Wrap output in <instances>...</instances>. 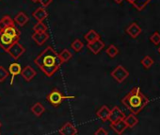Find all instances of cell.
<instances>
[{
  "label": "cell",
  "instance_id": "obj_13",
  "mask_svg": "<svg viewBox=\"0 0 160 135\" xmlns=\"http://www.w3.org/2000/svg\"><path fill=\"white\" fill-rule=\"evenodd\" d=\"M22 71V67L19 63L17 62H12L11 63L10 67H9V74L12 75V80H11V84L12 85L13 83V80L16 76L20 75Z\"/></svg>",
  "mask_w": 160,
  "mask_h": 135
},
{
  "label": "cell",
  "instance_id": "obj_26",
  "mask_svg": "<svg viewBox=\"0 0 160 135\" xmlns=\"http://www.w3.org/2000/svg\"><path fill=\"white\" fill-rule=\"evenodd\" d=\"M33 30L34 32H47V27L43 22H38L34 25L33 27Z\"/></svg>",
  "mask_w": 160,
  "mask_h": 135
},
{
  "label": "cell",
  "instance_id": "obj_11",
  "mask_svg": "<svg viewBox=\"0 0 160 135\" xmlns=\"http://www.w3.org/2000/svg\"><path fill=\"white\" fill-rule=\"evenodd\" d=\"M110 127L118 134V135H122L124 130L127 128V126L124 122V120H120V121H117L115 123H110Z\"/></svg>",
  "mask_w": 160,
  "mask_h": 135
},
{
  "label": "cell",
  "instance_id": "obj_12",
  "mask_svg": "<svg viewBox=\"0 0 160 135\" xmlns=\"http://www.w3.org/2000/svg\"><path fill=\"white\" fill-rule=\"evenodd\" d=\"M31 37L38 45H42L49 39V34L47 32H34Z\"/></svg>",
  "mask_w": 160,
  "mask_h": 135
},
{
  "label": "cell",
  "instance_id": "obj_34",
  "mask_svg": "<svg viewBox=\"0 0 160 135\" xmlns=\"http://www.w3.org/2000/svg\"><path fill=\"white\" fill-rule=\"evenodd\" d=\"M127 1H128L129 3H131V4H132V2H133V0H127Z\"/></svg>",
  "mask_w": 160,
  "mask_h": 135
},
{
  "label": "cell",
  "instance_id": "obj_18",
  "mask_svg": "<svg viewBox=\"0 0 160 135\" xmlns=\"http://www.w3.org/2000/svg\"><path fill=\"white\" fill-rule=\"evenodd\" d=\"M4 33H6L7 35H9L10 37L13 38V39H18L20 38V31L18 29L15 28V26H10V27H7L6 29H4L2 30Z\"/></svg>",
  "mask_w": 160,
  "mask_h": 135
},
{
  "label": "cell",
  "instance_id": "obj_22",
  "mask_svg": "<svg viewBox=\"0 0 160 135\" xmlns=\"http://www.w3.org/2000/svg\"><path fill=\"white\" fill-rule=\"evenodd\" d=\"M84 38H85V40L88 43H92V42H94L96 40H99L100 39V35L94 29H91V30H89L85 34V37Z\"/></svg>",
  "mask_w": 160,
  "mask_h": 135
},
{
  "label": "cell",
  "instance_id": "obj_7",
  "mask_svg": "<svg viewBox=\"0 0 160 135\" xmlns=\"http://www.w3.org/2000/svg\"><path fill=\"white\" fill-rule=\"evenodd\" d=\"M124 117H125V114L123 113V112L119 107L115 106L110 110L108 121H110V123H115L117 121L124 119Z\"/></svg>",
  "mask_w": 160,
  "mask_h": 135
},
{
  "label": "cell",
  "instance_id": "obj_16",
  "mask_svg": "<svg viewBox=\"0 0 160 135\" xmlns=\"http://www.w3.org/2000/svg\"><path fill=\"white\" fill-rule=\"evenodd\" d=\"M32 15H33V17H34L38 22H42V21L48 16V13L46 12V10H45L44 8L41 7V8L36 9V10L33 12Z\"/></svg>",
  "mask_w": 160,
  "mask_h": 135
},
{
  "label": "cell",
  "instance_id": "obj_36",
  "mask_svg": "<svg viewBox=\"0 0 160 135\" xmlns=\"http://www.w3.org/2000/svg\"><path fill=\"white\" fill-rule=\"evenodd\" d=\"M1 127H2V124H1V122H0V128H1Z\"/></svg>",
  "mask_w": 160,
  "mask_h": 135
},
{
  "label": "cell",
  "instance_id": "obj_21",
  "mask_svg": "<svg viewBox=\"0 0 160 135\" xmlns=\"http://www.w3.org/2000/svg\"><path fill=\"white\" fill-rule=\"evenodd\" d=\"M124 122L127 126V127H134L138 123V119L137 118V116L133 113L127 115L124 117Z\"/></svg>",
  "mask_w": 160,
  "mask_h": 135
},
{
  "label": "cell",
  "instance_id": "obj_27",
  "mask_svg": "<svg viewBox=\"0 0 160 135\" xmlns=\"http://www.w3.org/2000/svg\"><path fill=\"white\" fill-rule=\"evenodd\" d=\"M154 60H152V58H151L150 56H145L142 60H141V64L143 65V67L145 69H149L151 68V66L153 64Z\"/></svg>",
  "mask_w": 160,
  "mask_h": 135
},
{
  "label": "cell",
  "instance_id": "obj_8",
  "mask_svg": "<svg viewBox=\"0 0 160 135\" xmlns=\"http://www.w3.org/2000/svg\"><path fill=\"white\" fill-rule=\"evenodd\" d=\"M58 133L60 135H77L78 130L72 123L67 122L58 129Z\"/></svg>",
  "mask_w": 160,
  "mask_h": 135
},
{
  "label": "cell",
  "instance_id": "obj_23",
  "mask_svg": "<svg viewBox=\"0 0 160 135\" xmlns=\"http://www.w3.org/2000/svg\"><path fill=\"white\" fill-rule=\"evenodd\" d=\"M58 57H59L60 60L62 61V63L63 62H68L72 58V53L69 49L65 48L60 53H58Z\"/></svg>",
  "mask_w": 160,
  "mask_h": 135
},
{
  "label": "cell",
  "instance_id": "obj_9",
  "mask_svg": "<svg viewBox=\"0 0 160 135\" xmlns=\"http://www.w3.org/2000/svg\"><path fill=\"white\" fill-rule=\"evenodd\" d=\"M36 71L32 68L30 65H27L25 66L24 68H22V71H21V76L22 78L26 80V81H30L32 80L35 76H36Z\"/></svg>",
  "mask_w": 160,
  "mask_h": 135
},
{
  "label": "cell",
  "instance_id": "obj_35",
  "mask_svg": "<svg viewBox=\"0 0 160 135\" xmlns=\"http://www.w3.org/2000/svg\"><path fill=\"white\" fill-rule=\"evenodd\" d=\"M32 1H33V2H35V3H36V2H38V0H32Z\"/></svg>",
  "mask_w": 160,
  "mask_h": 135
},
{
  "label": "cell",
  "instance_id": "obj_28",
  "mask_svg": "<svg viewBox=\"0 0 160 135\" xmlns=\"http://www.w3.org/2000/svg\"><path fill=\"white\" fill-rule=\"evenodd\" d=\"M106 53H107L110 58H115V57L119 54V49H118L114 44H110V45L107 48Z\"/></svg>",
  "mask_w": 160,
  "mask_h": 135
},
{
  "label": "cell",
  "instance_id": "obj_19",
  "mask_svg": "<svg viewBox=\"0 0 160 135\" xmlns=\"http://www.w3.org/2000/svg\"><path fill=\"white\" fill-rule=\"evenodd\" d=\"M30 111H31V112H32L34 115H36L37 117H40V116H42V113L45 112V108H44V106H43L42 103L37 102V103H35L33 106H31Z\"/></svg>",
  "mask_w": 160,
  "mask_h": 135
},
{
  "label": "cell",
  "instance_id": "obj_30",
  "mask_svg": "<svg viewBox=\"0 0 160 135\" xmlns=\"http://www.w3.org/2000/svg\"><path fill=\"white\" fill-rule=\"evenodd\" d=\"M150 40H151V42H152L153 44L158 45V44H160V34H159V32L155 31V32L150 37Z\"/></svg>",
  "mask_w": 160,
  "mask_h": 135
},
{
  "label": "cell",
  "instance_id": "obj_2",
  "mask_svg": "<svg viewBox=\"0 0 160 135\" xmlns=\"http://www.w3.org/2000/svg\"><path fill=\"white\" fill-rule=\"evenodd\" d=\"M122 103L133 113L138 114L141 112L144 107L149 103V98H147L140 91L138 87H134L122 99Z\"/></svg>",
  "mask_w": 160,
  "mask_h": 135
},
{
  "label": "cell",
  "instance_id": "obj_32",
  "mask_svg": "<svg viewBox=\"0 0 160 135\" xmlns=\"http://www.w3.org/2000/svg\"><path fill=\"white\" fill-rule=\"evenodd\" d=\"M94 135H108V132L107 129H105L104 127H99L95 132Z\"/></svg>",
  "mask_w": 160,
  "mask_h": 135
},
{
  "label": "cell",
  "instance_id": "obj_37",
  "mask_svg": "<svg viewBox=\"0 0 160 135\" xmlns=\"http://www.w3.org/2000/svg\"><path fill=\"white\" fill-rule=\"evenodd\" d=\"M158 52H159V53H160V47H159V48H158Z\"/></svg>",
  "mask_w": 160,
  "mask_h": 135
},
{
  "label": "cell",
  "instance_id": "obj_10",
  "mask_svg": "<svg viewBox=\"0 0 160 135\" xmlns=\"http://www.w3.org/2000/svg\"><path fill=\"white\" fill-rule=\"evenodd\" d=\"M87 46H88L89 50H90L92 53H93L94 55H97V54L105 47V43L99 39V40L94 41V42L88 43V45H87Z\"/></svg>",
  "mask_w": 160,
  "mask_h": 135
},
{
  "label": "cell",
  "instance_id": "obj_31",
  "mask_svg": "<svg viewBox=\"0 0 160 135\" xmlns=\"http://www.w3.org/2000/svg\"><path fill=\"white\" fill-rule=\"evenodd\" d=\"M52 1L53 0H38V2L42 5V8H47L51 3H52Z\"/></svg>",
  "mask_w": 160,
  "mask_h": 135
},
{
  "label": "cell",
  "instance_id": "obj_6",
  "mask_svg": "<svg viewBox=\"0 0 160 135\" xmlns=\"http://www.w3.org/2000/svg\"><path fill=\"white\" fill-rule=\"evenodd\" d=\"M25 52H26V48L18 42L13 44L8 50V53L10 54V56L14 60H18Z\"/></svg>",
  "mask_w": 160,
  "mask_h": 135
},
{
  "label": "cell",
  "instance_id": "obj_24",
  "mask_svg": "<svg viewBox=\"0 0 160 135\" xmlns=\"http://www.w3.org/2000/svg\"><path fill=\"white\" fill-rule=\"evenodd\" d=\"M151 1V0H133L132 5L138 10V11H142L147 4Z\"/></svg>",
  "mask_w": 160,
  "mask_h": 135
},
{
  "label": "cell",
  "instance_id": "obj_33",
  "mask_svg": "<svg viewBox=\"0 0 160 135\" xmlns=\"http://www.w3.org/2000/svg\"><path fill=\"white\" fill-rule=\"evenodd\" d=\"M122 1H123V0H114V2H116L117 4H121Z\"/></svg>",
  "mask_w": 160,
  "mask_h": 135
},
{
  "label": "cell",
  "instance_id": "obj_3",
  "mask_svg": "<svg viewBox=\"0 0 160 135\" xmlns=\"http://www.w3.org/2000/svg\"><path fill=\"white\" fill-rule=\"evenodd\" d=\"M75 96H64L59 90L58 89H53L47 96H46V99L47 101L53 106V107H58L63 101L67 100V99H74Z\"/></svg>",
  "mask_w": 160,
  "mask_h": 135
},
{
  "label": "cell",
  "instance_id": "obj_4",
  "mask_svg": "<svg viewBox=\"0 0 160 135\" xmlns=\"http://www.w3.org/2000/svg\"><path fill=\"white\" fill-rule=\"evenodd\" d=\"M129 76V72L124 68L122 65H118L116 68L111 72V77L118 82L122 83Z\"/></svg>",
  "mask_w": 160,
  "mask_h": 135
},
{
  "label": "cell",
  "instance_id": "obj_5",
  "mask_svg": "<svg viewBox=\"0 0 160 135\" xmlns=\"http://www.w3.org/2000/svg\"><path fill=\"white\" fill-rule=\"evenodd\" d=\"M18 41H19L18 39H13L9 35H7L6 33H4L2 30H0V47L4 51L8 52L10 47Z\"/></svg>",
  "mask_w": 160,
  "mask_h": 135
},
{
  "label": "cell",
  "instance_id": "obj_14",
  "mask_svg": "<svg viewBox=\"0 0 160 135\" xmlns=\"http://www.w3.org/2000/svg\"><path fill=\"white\" fill-rule=\"evenodd\" d=\"M141 31H142V29H141V28L137 24V23H132L127 29H126V33L128 34V35H130L132 38H137L140 33H141Z\"/></svg>",
  "mask_w": 160,
  "mask_h": 135
},
{
  "label": "cell",
  "instance_id": "obj_17",
  "mask_svg": "<svg viewBox=\"0 0 160 135\" xmlns=\"http://www.w3.org/2000/svg\"><path fill=\"white\" fill-rule=\"evenodd\" d=\"M28 20H29L28 16L23 12H19L14 17V23H16L20 27H24L28 22Z\"/></svg>",
  "mask_w": 160,
  "mask_h": 135
},
{
  "label": "cell",
  "instance_id": "obj_20",
  "mask_svg": "<svg viewBox=\"0 0 160 135\" xmlns=\"http://www.w3.org/2000/svg\"><path fill=\"white\" fill-rule=\"evenodd\" d=\"M10 26H15V23L14 20H12L9 15H6L0 19V30H3L4 29Z\"/></svg>",
  "mask_w": 160,
  "mask_h": 135
},
{
  "label": "cell",
  "instance_id": "obj_15",
  "mask_svg": "<svg viewBox=\"0 0 160 135\" xmlns=\"http://www.w3.org/2000/svg\"><path fill=\"white\" fill-rule=\"evenodd\" d=\"M109 114H110V109H109L107 105H103V106L97 111V112H96L97 117L100 118L103 122L108 121Z\"/></svg>",
  "mask_w": 160,
  "mask_h": 135
},
{
  "label": "cell",
  "instance_id": "obj_1",
  "mask_svg": "<svg viewBox=\"0 0 160 135\" xmlns=\"http://www.w3.org/2000/svg\"><path fill=\"white\" fill-rule=\"evenodd\" d=\"M34 63L48 78H51L60 68L62 61L58 57V53L51 46H48L35 58Z\"/></svg>",
  "mask_w": 160,
  "mask_h": 135
},
{
  "label": "cell",
  "instance_id": "obj_29",
  "mask_svg": "<svg viewBox=\"0 0 160 135\" xmlns=\"http://www.w3.org/2000/svg\"><path fill=\"white\" fill-rule=\"evenodd\" d=\"M8 77H9V72L4 68L3 66H0V83L4 82Z\"/></svg>",
  "mask_w": 160,
  "mask_h": 135
},
{
  "label": "cell",
  "instance_id": "obj_25",
  "mask_svg": "<svg viewBox=\"0 0 160 135\" xmlns=\"http://www.w3.org/2000/svg\"><path fill=\"white\" fill-rule=\"evenodd\" d=\"M71 47H72V49L73 50V51H75V52H80L82 49H83V47H84V44L80 41L79 39H75L72 44H71Z\"/></svg>",
  "mask_w": 160,
  "mask_h": 135
}]
</instances>
